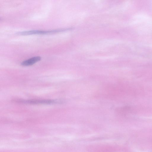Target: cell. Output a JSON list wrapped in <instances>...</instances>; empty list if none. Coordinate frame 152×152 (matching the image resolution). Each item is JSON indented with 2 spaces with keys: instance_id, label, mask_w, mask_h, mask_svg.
Wrapping results in <instances>:
<instances>
[{
  "instance_id": "3957f363",
  "label": "cell",
  "mask_w": 152,
  "mask_h": 152,
  "mask_svg": "<svg viewBox=\"0 0 152 152\" xmlns=\"http://www.w3.org/2000/svg\"><path fill=\"white\" fill-rule=\"evenodd\" d=\"M41 57L39 56L35 57L25 61L21 63V65L25 66L32 65L40 61Z\"/></svg>"
},
{
  "instance_id": "7a4b0ae2",
  "label": "cell",
  "mask_w": 152,
  "mask_h": 152,
  "mask_svg": "<svg viewBox=\"0 0 152 152\" xmlns=\"http://www.w3.org/2000/svg\"><path fill=\"white\" fill-rule=\"evenodd\" d=\"M19 102L25 103L37 104H51L55 103L57 101L51 100H31L28 101H18Z\"/></svg>"
},
{
  "instance_id": "6da1fadb",
  "label": "cell",
  "mask_w": 152,
  "mask_h": 152,
  "mask_svg": "<svg viewBox=\"0 0 152 152\" xmlns=\"http://www.w3.org/2000/svg\"><path fill=\"white\" fill-rule=\"evenodd\" d=\"M63 31V30H57L52 31H41V30H31L19 33L17 34L21 35H27L33 34H46L56 33Z\"/></svg>"
}]
</instances>
